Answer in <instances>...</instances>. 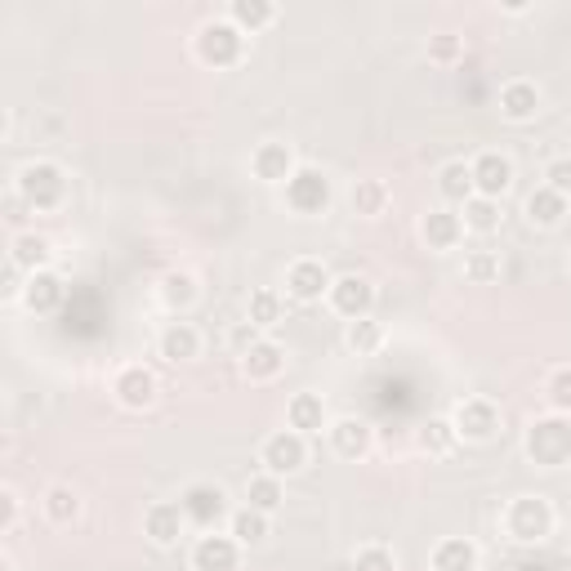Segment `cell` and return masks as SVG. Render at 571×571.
<instances>
[{
  "label": "cell",
  "mask_w": 571,
  "mask_h": 571,
  "mask_svg": "<svg viewBox=\"0 0 571 571\" xmlns=\"http://www.w3.org/2000/svg\"><path fill=\"white\" fill-rule=\"evenodd\" d=\"M522 451L531 465L541 469H562L571 465V415H541V420L527 425V438H522Z\"/></svg>",
  "instance_id": "1"
},
{
  "label": "cell",
  "mask_w": 571,
  "mask_h": 571,
  "mask_svg": "<svg viewBox=\"0 0 571 571\" xmlns=\"http://www.w3.org/2000/svg\"><path fill=\"white\" fill-rule=\"evenodd\" d=\"M193 50H197V59H202L206 67H215V72L237 67L242 54H246V31H242L233 18H210V23L197 27Z\"/></svg>",
  "instance_id": "2"
},
{
  "label": "cell",
  "mask_w": 571,
  "mask_h": 571,
  "mask_svg": "<svg viewBox=\"0 0 571 571\" xmlns=\"http://www.w3.org/2000/svg\"><path fill=\"white\" fill-rule=\"evenodd\" d=\"M18 197L31 210H41V215L59 210L63 197H67V174H63V166L59 161H31V166H23L18 170Z\"/></svg>",
  "instance_id": "3"
},
{
  "label": "cell",
  "mask_w": 571,
  "mask_h": 571,
  "mask_svg": "<svg viewBox=\"0 0 571 571\" xmlns=\"http://www.w3.org/2000/svg\"><path fill=\"white\" fill-rule=\"evenodd\" d=\"M554 531V509L545 496H514L505 509V536L518 545H541Z\"/></svg>",
  "instance_id": "4"
},
{
  "label": "cell",
  "mask_w": 571,
  "mask_h": 571,
  "mask_svg": "<svg viewBox=\"0 0 571 571\" xmlns=\"http://www.w3.org/2000/svg\"><path fill=\"white\" fill-rule=\"evenodd\" d=\"M282 193H286V206H290L295 215H326V206H330V197H335V187H330L326 170L299 166Z\"/></svg>",
  "instance_id": "5"
},
{
  "label": "cell",
  "mask_w": 571,
  "mask_h": 571,
  "mask_svg": "<svg viewBox=\"0 0 571 571\" xmlns=\"http://www.w3.org/2000/svg\"><path fill=\"white\" fill-rule=\"evenodd\" d=\"M259 465L263 473H277V478H290L309 465V438L295 433V429H277L263 438V451H259Z\"/></svg>",
  "instance_id": "6"
},
{
  "label": "cell",
  "mask_w": 571,
  "mask_h": 571,
  "mask_svg": "<svg viewBox=\"0 0 571 571\" xmlns=\"http://www.w3.org/2000/svg\"><path fill=\"white\" fill-rule=\"evenodd\" d=\"M179 505H183L187 527H197V531H215L223 518H233L223 486H215V482H193V486H187L183 496H179Z\"/></svg>",
  "instance_id": "7"
},
{
  "label": "cell",
  "mask_w": 571,
  "mask_h": 571,
  "mask_svg": "<svg viewBox=\"0 0 571 571\" xmlns=\"http://www.w3.org/2000/svg\"><path fill=\"white\" fill-rule=\"evenodd\" d=\"M451 425L465 442H491L501 433V406L491 398H465L460 406H455Z\"/></svg>",
  "instance_id": "8"
},
{
  "label": "cell",
  "mask_w": 571,
  "mask_h": 571,
  "mask_svg": "<svg viewBox=\"0 0 571 571\" xmlns=\"http://www.w3.org/2000/svg\"><path fill=\"white\" fill-rule=\"evenodd\" d=\"M326 299H330V309L345 322L371 317V309H375V282L362 277V273H345V277H335V286H330Z\"/></svg>",
  "instance_id": "9"
},
{
  "label": "cell",
  "mask_w": 571,
  "mask_h": 571,
  "mask_svg": "<svg viewBox=\"0 0 571 571\" xmlns=\"http://www.w3.org/2000/svg\"><path fill=\"white\" fill-rule=\"evenodd\" d=\"M335 286V277L326 273V263L322 259H295L290 269H286V295L299 299V303H317L326 299Z\"/></svg>",
  "instance_id": "10"
},
{
  "label": "cell",
  "mask_w": 571,
  "mask_h": 571,
  "mask_svg": "<svg viewBox=\"0 0 571 571\" xmlns=\"http://www.w3.org/2000/svg\"><path fill=\"white\" fill-rule=\"evenodd\" d=\"M469 166H473V193L478 197L501 202L514 187V161L505 157V152H478Z\"/></svg>",
  "instance_id": "11"
},
{
  "label": "cell",
  "mask_w": 571,
  "mask_h": 571,
  "mask_svg": "<svg viewBox=\"0 0 571 571\" xmlns=\"http://www.w3.org/2000/svg\"><path fill=\"white\" fill-rule=\"evenodd\" d=\"M299 166H295V152H290V143H282V139H269V143H259L255 152H250V174L259 179V183H290V174H295Z\"/></svg>",
  "instance_id": "12"
},
{
  "label": "cell",
  "mask_w": 571,
  "mask_h": 571,
  "mask_svg": "<svg viewBox=\"0 0 571 571\" xmlns=\"http://www.w3.org/2000/svg\"><path fill=\"white\" fill-rule=\"evenodd\" d=\"M187 531V518H183V505L179 501H161L143 514V536L157 545V549H174Z\"/></svg>",
  "instance_id": "13"
},
{
  "label": "cell",
  "mask_w": 571,
  "mask_h": 571,
  "mask_svg": "<svg viewBox=\"0 0 571 571\" xmlns=\"http://www.w3.org/2000/svg\"><path fill=\"white\" fill-rule=\"evenodd\" d=\"M242 567V545L219 531H202L193 545V571H237Z\"/></svg>",
  "instance_id": "14"
},
{
  "label": "cell",
  "mask_w": 571,
  "mask_h": 571,
  "mask_svg": "<svg viewBox=\"0 0 571 571\" xmlns=\"http://www.w3.org/2000/svg\"><path fill=\"white\" fill-rule=\"evenodd\" d=\"M112 393H117V402L126 411H147L152 402H157V375H152L147 366H121L117 379H112Z\"/></svg>",
  "instance_id": "15"
},
{
  "label": "cell",
  "mask_w": 571,
  "mask_h": 571,
  "mask_svg": "<svg viewBox=\"0 0 571 571\" xmlns=\"http://www.w3.org/2000/svg\"><path fill=\"white\" fill-rule=\"evenodd\" d=\"M460 237H465V219L455 215V210L438 206V210L420 215V242L429 250H455V246H460Z\"/></svg>",
  "instance_id": "16"
},
{
  "label": "cell",
  "mask_w": 571,
  "mask_h": 571,
  "mask_svg": "<svg viewBox=\"0 0 571 571\" xmlns=\"http://www.w3.org/2000/svg\"><path fill=\"white\" fill-rule=\"evenodd\" d=\"M541 103H545L541 86H536V81H522V76H518V81H509V86L501 90V117H505V121H514V126L536 121Z\"/></svg>",
  "instance_id": "17"
},
{
  "label": "cell",
  "mask_w": 571,
  "mask_h": 571,
  "mask_svg": "<svg viewBox=\"0 0 571 571\" xmlns=\"http://www.w3.org/2000/svg\"><path fill=\"white\" fill-rule=\"evenodd\" d=\"M63 295H67V286H63V277L54 269L31 273L27 286H23V303H27L31 313H59L63 309Z\"/></svg>",
  "instance_id": "18"
},
{
  "label": "cell",
  "mask_w": 571,
  "mask_h": 571,
  "mask_svg": "<svg viewBox=\"0 0 571 571\" xmlns=\"http://www.w3.org/2000/svg\"><path fill=\"white\" fill-rule=\"evenodd\" d=\"M371 438H375L371 425L358 420V415H345V420L330 425V446H335L339 460H362V455L371 451Z\"/></svg>",
  "instance_id": "19"
},
{
  "label": "cell",
  "mask_w": 571,
  "mask_h": 571,
  "mask_svg": "<svg viewBox=\"0 0 571 571\" xmlns=\"http://www.w3.org/2000/svg\"><path fill=\"white\" fill-rule=\"evenodd\" d=\"M286 429H295V433H322V429H330L326 425V402H322V393H295L290 402H286Z\"/></svg>",
  "instance_id": "20"
},
{
  "label": "cell",
  "mask_w": 571,
  "mask_h": 571,
  "mask_svg": "<svg viewBox=\"0 0 571 571\" xmlns=\"http://www.w3.org/2000/svg\"><path fill=\"white\" fill-rule=\"evenodd\" d=\"M282 366H286V349L277 345V339H259L250 353H242V371H246V379H255V385H269V379H277Z\"/></svg>",
  "instance_id": "21"
},
{
  "label": "cell",
  "mask_w": 571,
  "mask_h": 571,
  "mask_svg": "<svg viewBox=\"0 0 571 571\" xmlns=\"http://www.w3.org/2000/svg\"><path fill=\"white\" fill-rule=\"evenodd\" d=\"M438 193H442V202H451V206H465L469 197H478V193H473V166H469V161H446V166L438 170Z\"/></svg>",
  "instance_id": "22"
},
{
  "label": "cell",
  "mask_w": 571,
  "mask_h": 571,
  "mask_svg": "<svg viewBox=\"0 0 571 571\" xmlns=\"http://www.w3.org/2000/svg\"><path fill=\"white\" fill-rule=\"evenodd\" d=\"M202 353V335L197 326H187V322H170L161 330V358L166 362H193Z\"/></svg>",
  "instance_id": "23"
},
{
  "label": "cell",
  "mask_w": 571,
  "mask_h": 571,
  "mask_svg": "<svg viewBox=\"0 0 571 571\" xmlns=\"http://www.w3.org/2000/svg\"><path fill=\"white\" fill-rule=\"evenodd\" d=\"M429 562H433V571H478V545L465 536H446Z\"/></svg>",
  "instance_id": "24"
},
{
  "label": "cell",
  "mask_w": 571,
  "mask_h": 571,
  "mask_svg": "<svg viewBox=\"0 0 571 571\" xmlns=\"http://www.w3.org/2000/svg\"><path fill=\"white\" fill-rule=\"evenodd\" d=\"M282 501H286V486H282V478L277 473H255L250 482H246V505L250 509H259V514H277L282 509Z\"/></svg>",
  "instance_id": "25"
},
{
  "label": "cell",
  "mask_w": 571,
  "mask_h": 571,
  "mask_svg": "<svg viewBox=\"0 0 571 571\" xmlns=\"http://www.w3.org/2000/svg\"><path fill=\"white\" fill-rule=\"evenodd\" d=\"M228 536H233L242 549L246 545H263L269 541V514H259V509H233V518H228Z\"/></svg>",
  "instance_id": "26"
},
{
  "label": "cell",
  "mask_w": 571,
  "mask_h": 571,
  "mask_svg": "<svg viewBox=\"0 0 571 571\" xmlns=\"http://www.w3.org/2000/svg\"><path fill=\"white\" fill-rule=\"evenodd\" d=\"M10 263H18V269H27V273H41L46 263H50V237H41V233H18L10 242Z\"/></svg>",
  "instance_id": "27"
},
{
  "label": "cell",
  "mask_w": 571,
  "mask_h": 571,
  "mask_svg": "<svg viewBox=\"0 0 571 571\" xmlns=\"http://www.w3.org/2000/svg\"><path fill=\"white\" fill-rule=\"evenodd\" d=\"M46 518H50L54 527H72L76 518H81V491L67 486V482H54V486L46 491Z\"/></svg>",
  "instance_id": "28"
},
{
  "label": "cell",
  "mask_w": 571,
  "mask_h": 571,
  "mask_svg": "<svg viewBox=\"0 0 571 571\" xmlns=\"http://www.w3.org/2000/svg\"><path fill=\"white\" fill-rule=\"evenodd\" d=\"M228 18H233L246 36H255V31H263V27L277 23V5H273V0H233Z\"/></svg>",
  "instance_id": "29"
},
{
  "label": "cell",
  "mask_w": 571,
  "mask_h": 571,
  "mask_svg": "<svg viewBox=\"0 0 571 571\" xmlns=\"http://www.w3.org/2000/svg\"><path fill=\"white\" fill-rule=\"evenodd\" d=\"M282 313H286V299H282L273 286L255 290V295H250V303H246V322H250V326H259V330H273V326L282 322Z\"/></svg>",
  "instance_id": "30"
},
{
  "label": "cell",
  "mask_w": 571,
  "mask_h": 571,
  "mask_svg": "<svg viewBox=\"0 0 571 571\" xmlns=\"http://www.w3.org/2000/svg\"><path fill=\"white\" fill-rule=\"evenodd\" d=\"M562 215H567V197H558L554 187H545V183L527 197V219L536 223V228H558Z\"/></svg>",
  "instance_id": "31"
},
{
  "label": "cell",
  "mask_w": 571,
  "mask_h": 571,
  "mask_svg": "<svg viewBox=\"0 0 571 571\" xmlns=\"http://www.w3.org/2000/svg\"><path fill=\"white\" fill-rule=\"evenodd\" d=\"M460 219H465V233H478V237H491L501 228V202L491 197H469L460 206Z\"/></svg>",
  "instance_id": "32"
},
{
  "label": "cell",
  "mask_w": 571,
  "mask_h": 571,
  "mask_svg": "<svg viewBox=\"0 0 571 571\" xmlns=\"http://www.w3.org/2000/svg\"><path fill=\"white\" fill-rule=\"evenodd\" d=\"M349 202H353V215H362V219L385 215V206H389V183L385 179H358L353 193H349Z\"/></svg>",
  "instance_id": "33"
},
{
  "label": "cell",
  "mask_w": 571,
  "mask_h": 571,
  "mask_svg": "<svg viewBox=\"0 0 571 571\" xmlns=\"http://www.w3.org/2000/svg\"><path fill=\"white\" fill-rule=\"evenodd\" d=\"M197 295H202V286H197V277H193V273H166V277H161V303H166L170 313L193 309Z\"/></svg>",
  "instance_id": "34"
},
{
  "label": "cell",
  "mask_w": 571,
  "mask_h": 571,
  "mask_svg": "<svg viewBox=\"0 0 571 571\" xmlns=\"http://www.w3.org/2000/svg\"><path fill=\"white\" fill-rule=\"evenodd\" d=\"M345 345H349L358 358H366V353H375L379 345H385V326H379L375 317H358V322H349Z\"/></svg>",
  "instance_id": "35"
},
{
  "label": "cell",
  "mask_w": 571,
  "mask_h": 571,
  "mask_svg": "<svg viewBox=\"0 0 571 571\" xmlns=\"http://www.w3.org/2000/svg\"><path fill=\"white\" fill-rule=\"evenodd\" d=\"M501 250H469V259H465V277L473 282V286H486V282H496L501 277Z\"/></svg>",
  "instance_id": "36"
},
{
  "label": "cell",
  "mask_w": 571,
  "mask_h": 571,
  "mask_svg": "<svg viewBox=\"0 0 571 571\" xmlns=\"http://www.w3.org/2000/svg\"><path fill=\"white\" fill-rule=\"evenodd\" d=\"M455 442H460V433H455L451 420H429V425L420 429V451H425V455H446Z\"/></svg>",
  "instance_id": "37"
},
{
  "label": "cell",
  "mask_w": 571,
  "mask_h": 571,
  "mask_svg": "<svg viewBox=\"0 0 571 571\" xmlns=\"http://www.w3.org/2000/svg\"><path fill=\"white\" fill-rule=\"evenodd\" d=\"M545 398L558 415H571V366H558L549 379H545Z\"/></svg>",
  "instance_id": "38"
},
{
  "label": "cell",
  "mask_w": 571,
  "mask_h": 571,
  "mask_svg": "<svg viewBox=\"0 0 571 571\" xmlns=\"http://www.w3.org/2000/svg\"><path fill=\"white\" fill-rule=\"evenodd\" d=\"M353 571H398V558L385 545H366L353 554Z\"/></svg>",
  "instance_id": "39"
},
{
  "label": "cell",
  "mask_w": 571,
  "mask_h": 571,
  "mask_svg": "<svg viewBox=\"0 0 571 571\" xmlns=\"http://www.w3.org/2000/svg\"><path fill=\"white\" fill-rule=\"evenodd\" d=\"M545 187H554L558 197H571V157H554L545 166Z\"/></svg>",
  "instance_id": "40"
},
{
  "label": "cell",
  "mask_w": 571,
  "mask_h": 571,
  "mask_svg": "<svg viewBox=\"0 0 571 571\" xmlns=\"http://www.w3.org/2000/svg\"><path fill=\"white\" fill-rule=\"evenodd\" d=\"M14 527H18V491H14V486H5V491H0V531L10 536Z\"/></svg>",
  "instance_id": "41"
},
{
  "label": "cell",
  "mask_w": 571,
  "mask_h": 571,
  "mask_svg": "<svg viewBox=\"0 0 571 571\" xmlns=\"http://www.w3.org/2000/svg\"><path fill=\"white\" fill-rule=\"evenodd\" d=\"M455 54H460V41H455V36H433V41H429V59L433 63H451Z\"/></svg>",
  "instance_id": "42"
},
{
  "label": "cell",
  "mask_w": 571,
  "mask_h": 571,
  "mask_svg": "<svg viewBox=\"0 0 571 571\" xmlns=\"http://www.w3.org/2000/svg\"><path fill=\"white\" fill-rule=\"evenodd\" d=\"M0 571H14V558H0Z\"/></svg>",
  "instance_id": "43"
},
{
  "label": "cell",
  "mask_w": 571,
  "mask_h": 571,
  "mask_svg": "<svg viewBox=\"0 0 571 571\" xmlns=\"http://www.w3.org/2000/svg\"><path fill=\"white\" fill-rule=\"evenodd\" d=\"M567 273H571V246H567Z\"/></svg>",
  "instance_id": "44"
}]
</instances>
